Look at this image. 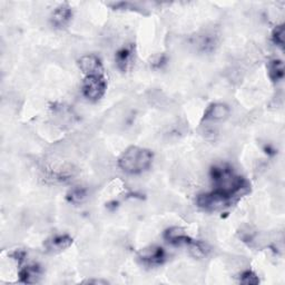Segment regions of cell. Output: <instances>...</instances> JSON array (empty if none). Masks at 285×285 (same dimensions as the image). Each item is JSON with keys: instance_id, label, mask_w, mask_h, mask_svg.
I'll return each instance as SVG.
<instances>
[{"instance_id": "obj_2", "label": "cell", "mask_w": 285, "mask_h": 285, "mask_svg": "<svg viewBox=\"0 0 285 285\" xmlns=\"http://www.w3.org/2000/svg\"><path fill=\"white\" fill-rule=\"evenodd\" d=\"M106 88L107 83L104 75H94L85 77L82 90L87 99L96 101L105 95Z\"/></svg>"}, {"instance_id": "obj_13", "label": "cell", "mask_w": 285, "mask_h": 285, "mask_svg": "<svg viewBox=\"0 0 285 285\" xmlns=\"http://www.w3.org/2000/svg\"><path fill=\"white\" fill-rule=\"evenodd\" d=\"M85 197H86V193H85V191L82 190V189L74 190L70 194V199H72V202H74V203L82 202Z\"/></svg>"}, {"instance_id": "obj_1", "label": "cell", "mask_w": 285, "mask_h": 285, "mask_svg": "<svg viewBox=\"0 0 285 285\" xmlns=\"http://www.w3.org/2000/svg\"><path fill=\"white\" fill-rule=\"evenodd\" d=\"M153 154L146 148L130 146L118 159V166L125 173L139 174L151 167Z\"/></svg>"}, {"instance_id": "obj_9", "label": "cell", "mask_w": 285, "mask_h": 285, "mask_svg": "<svg viewBox=\"0 0 285 285\" xmlns=\"http://www.w3.org/2000/svg\"><path fill=\"white\" fill-rule=\"evenodd\" d=\"M269 74L273 82L281 81L284 76V67L281 60H273L269 65Z\"/></svg>"}, {"instance_id": "obj_8", "label": "cell", "mask_w": 285, "mask_h": 285, "mask_svg": "<svg viewBox=\"0 0 285 285\" xmlns=\"http://www.w3.org/2000/svg\"><path fill=\"white\" fill-rule=\"evenodd\" d=\"M42 271L38 265H29L22 269L19 273L20 281L24 283H36L41 277Z\"/></svg>"}, {"instance_id": "obj_11", "label": "cell", "mask_w": 285, "mask_h": 285, "mask_svg": "<svg viewBox=\"0 0 285 285\" xmlns=\"http://www.w3.org/2000/svg\"><path fill=\"white\" fill-rule=\"evenodd\" d=\"M273 42L280 48H284V28L283 26L276 27L274 31H273Z\"/></svg>"}, {"instance_id": "obj_6", "label": "cell", "mask_w": 285, "mask_h": 285, "mask_svg": "<svg viewBox=\"0 0 285 285\" xmlns=\"http://www.w3.org/2000/svg\"><path fill=\"white\" fill-rule=\"evenodd\" d=\"M230 115V108L222 102H216V104L210 105L208 110L205 113V119L208 121H223Z\"/></svg>"}, {"instance_id": "obj_4", "label": "cell", "mask_w": 285, "mask_h": 285, "mask_svg": "<svg viewBox=\"0 0 285 285\" xmlns=\"http://www.w3.org/2000/svg\"><path fill=\"white\" fill-rule=\"evenodd\" d=\"M73 243V238L68 235H56L47 239L45 247L49 252H61L65 248L69 247Z\"/></svg>"}, {"instance_id": "obj_14", "label": "cell", "mask_w": 285, "mask_h": 285, "mask_svg": "<svg viewBox=\"0 0 285 285\" xmlns=\"http://www.w3.org/2000/svg\"><path fill=\"white\" fill-rule=\"evenodd\" d=\"M85 283H95V284L102 283V284H106L107 282H106V281H99V280H96V281H94V280H88V281H86Z\"/></svg>"}, {"instance_id": "obj_7", "label": "cell", "mask_w": 285, "mask_h": 285, "mask_svg": "<svg viewBox=\"0 0 285 285\" xmlns=\"http://www.w3.org/2000/svg\"><path fill=\"white\" fill-rule=\"evenodd\" d=\"M73 13L70 8L66 5H61L57 8L53 14V22L57 27H64L70 20Z\"/></svg>"}, {"instance_id": "obj_3", "label": "cell", "mask_w": 285, "mask_h": 285, "mask_svg": "<svg viewBox=\"0 0 285 285\" xmlns=\"http://www.w3.org/2000/svg\"><path fill=\"white\" fill-rule=\"evenodd\" d=\"M79 68L85 74V76H94V75H104V69L98 57L94 55L83 56L79 59Z\"/></svg>"}, {"instance_id": "obj_10", "label": "cell", "mask_w": 285, "mask_h": 285, "mask_svg": "<svg viewBox=\"0 0 285 285\" xmlns=\"http://www.w3.org/2000/svg\"><path fill=\"white\" fill-rule=\"evenodd\" d=\"M130 55H132L130 54V50L127 48H124L121 51H118V54L116 55L117 66L121 68L122 70H126L130 60Z\"/></svg>"}, {"instance_id": "obj_5", "label": "cell", "mask_w": 285, "mask_h": 285, "mask_svg": "<svg viewBox=\"0 0 285 285\" xmlns=\"http://www.w3.org/2000/svg\"><path fill=\"white\" fill-rule=\"evenodd\" d=\"M140 259L151 265H159L165 259V252L162 247H150L140 252Z\"/></svg>"}, {"instance_id": "obj_12", "label": "cell", "mask_w": 285, "mask_h": 285, "mask_svg": "<svg viewBox=\"0 0 285 285\" xmlns=\"http://www.w3.org/2000/svg\"><path fill=\"white\" fill-rule=\"evenodd\" d=\"M241 283H243V284H258L259 278H258V276H256L255 273H253L252 271H246L242 274Z\"/></svg>"}]
</instances>
